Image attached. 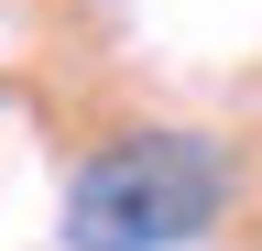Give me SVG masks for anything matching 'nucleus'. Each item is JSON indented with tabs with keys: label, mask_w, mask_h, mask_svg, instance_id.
Here are the masks:
<instances>
[{
	"label": "nucleus",
	"mask_w": 262,
	"mask_h": 251,
	"mask_svg": "<svg viewBox=\"0 0 262 251\" xmlns=\"http://www.w3.org/2000/svg\"><path fill=\"white\" fill-rule=\"evenodd\" d=\"M229 208V153L196 131H131L66 186V251H175Z\"/></svg>",
	"instance_id": "1"
}]
</instances>
